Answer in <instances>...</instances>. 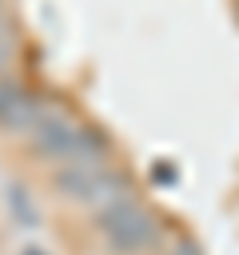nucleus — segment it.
<instances>
[{
    "label": "nucleus",
    "mask_w": 239,
    "mask_h": 255,
    "mask_svg": "<svg viewBox=\"0 0 239 255\" xmlns=\"http://www.w3.org/2000/svg\"><path fill=\"white\" fill-rule=\"evenodd\" d=\"M155 175H159V179H175V171H171L167 163H159V167H155Z\"/></svg>",
    "instance_id": "0eeeda50"
},
{
    "label": "nucleus",
    "mask_w": 239,
    "mask_h": 255,
    "mask_svg": "<svg viewBox=\"0 0 239 255\" xmlns=\"http://www.w3.org/2000/svg\"><path fill=\"white\" fill-rule=\"evenodd\" d=\"M44 116V104L16 80H0V131H32V124Z\"/></svg>",
    "instance_id": "20e7f679"
},
{
    "label": "nucleus",
    "mask_w": 239,
    "mask_h": 255,
    "mask_svg": "<svg viewBox=\"0 0 239 255\" xmlns=\"http://www.w3.org/2000/svg\"><path fill=\"white\" fill-rule=\"evenodd\" d=\"M8 207H12L16 223H24V227H32V223H36V203L28 199V191H24V187H8Z\"/></svg>",
    "instance_id": "39448f33"
},
{
    "label": "nucleus",
    "mask_w": 239,
    "mask_h": 255,
    "mask_svg": "<svg viewBox=\"0 0 239 255\" xmlns=\"http://www.w3.org/2000/svg\"><path fill=\"white\" fill-rule=\"evenodd\" d=\"M100 235L120 255H143V251L155 247L159 227H155L147 207H139L131 195H120L108 207H100Z\"/></svg>",
    "instance_id": "f03ea898"
},
{
    "label": "nucleus",
    "mask_w": 239,
    "mask_h": 255,
    "mask_svg": "<svg viewBox=\"0 0 239 255\" xmlns=\"http://www.w3.org/2000/svg\"><path fill=\"white\" fill-rule=\"evenodd\" d=\"M171 255H199V247H195V243H179Z\"/></svg>",
    "instance_id": "423d86ee"
},
{
    "label": "nucleus",
    "mask_w": 239,
    "mask_h": 255,
    "mask_svg": "<svg viewBox=\"0 0 239 255\" xmlns=\"http://www.w3.org/2000/svg\"><path fill=\"white\" fill-rule=\"evenodd\" d=\"M52 183H56V191H60L64 199L92 203L96 211L123 195V175L112 171L108 163H72V167H56Z\"/></svg>",
    "instance_id": "7ed1b4c3"
},
{
    "label": "nucleus",
    "mask_w": 239,
    "mask_h": 255,
    "mask_svg": "<svg viewBox=\"0 0 239 255\" xmlns=\"http://www.w3.org/2000/svg\"><path fill=\"white\" fill-rule=\"evenodd\" d=\"M20 255H48V251H40V247H24Z\"/></svg>",
    "instance_id": "6e6552de"
},
{
    "label": "nucleus",
    "mask_w": 239,
    "mask_h": 255,
    "mask_svg": "<svg viewBox=\"0 0 239 255\" xmlns=\"http://www.w3.org/2000/svg\"><path fill=\"white\" fill-rule=\"evenodd\" d=\"M4 44H8V40H4V32H0V52H4Z\"/></svg>",
    "instance_id": "1a4fd4ad"
},
{
    "label": "nucleus",
    "mask_w": 239,
    "mask_h": 255,
    "mask_svg": "<svg viewBox=\"0 0 239 255\" xmlns=\"http://www.w3.org/2000/svg\"><path fill=\"white\" fill-rule=\"evenodd\" d=\"M28 147L56 167H72V163H108V139L96 128L76 124L68 112L60 108H44V116L32 124L28 131Z\"/></svg>",
    "instance_id": "f257e3e1"
}]
</instances>
